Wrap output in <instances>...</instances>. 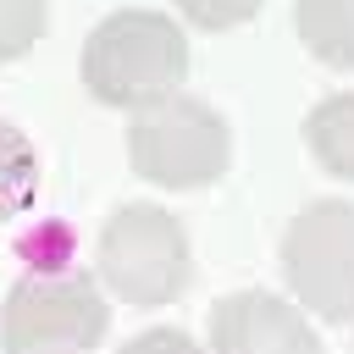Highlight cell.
Segmentation results:
<instances>
[{
    "mask_svg": "<svg viewBox=\"0 0 354 354\" xmlns=\"http://www.w3.org/2000/svg\"><path fill=\"white\" fill-rule=\"evenodd\" d=\"M188 77V39L177 17L166 11H111L105 22L88 28L83 39V83L100 105L116 111H144L166 94H177Z\"/></svg>",
    "mask_w": 354,
    "mask_h": 354,
    "instance_id": "6da1fadb",
    "label": "cell"
},
{
    "mask_svg": "<svg viewBox=\"0 0 354 354\" xmlns=\"http://www.w3.org/2000/svg\"><path fill=\"white\" fill-rule=\"evenodd\" d=\"M94 271L100 282L138 310H160L171 299H183L188 277H194V254H188V232L171 210L160 205H116L100 227L94 243Z\"/></svg>",
    "mask_w": 354,
    "mask_h": 354,
    "instance_id": "7a4b0ae2",
    "label": "cell"
},
{
    "mask_svg": "<svg viewBox=\"0 0 354 354\" xmlns=\"http://www.w3.org/2000/svg\"><path fill=\"white\" fill-rule=\"evenodd\" d=\"M127 160L155 188H205L227 171L232 133L216 105H205L194 94H166V100L133 111Z\"/></svg>",
    "mask_w": 354,
    "mask_h": 354,
    "instance_id": "3957f363",
    "label": "cell"
},
{
    "mask_svg": "<svg viewBox=\"0 0 354 354\" xmlns=\"http://www.w3.org/2000/svg\"><path fill=\"white\" fill-rule=\"evenodd\" d=\"M111 332L105 293L83 277H22L0 304V348L6 354H88Z\"/></svg>",
    "mask_w": 354,
    "mask_h": 354,
    "instance_id": "277c9868",
    "label": "cell"
},
{
    "mask_svg": "<svg viewBox=\"0 0 354 354\" xmlns=\"http://www.w3.org/2000/svg\"><path fill=\"white\" fill-rule=\"evenodd\" d=\"M282 277L321 321H354V205L310 199L282 232Z\"/></svg>",
    "mask_w": 354,
    "mask_h": 354,
    "instance_id": "5b68a950",
    "label": "cell"
},
{
    "mask_svg": "<svg viewBox=\"0 0 354 354\" xmlns=\"http://www.w3.org/2000/svg\"><path fill=\"white\" fill-rule=\"evenodd\" d=\"M210 354H321V337L299 304L243 288L210 304Z\"/></svg>",
    "mask_w": 354,
    "mask_h": 354,
    "instance_id": "8992f818",
    "label": "cell"
},
{
    "mask_svg": "<svg viewBox=\"0 0 354 354\" xmlns=\"http://www.w3.org/2000/svg\"><path fill=\"white\" fill-rule=\"evenodd\" d=\"M304 144L326 177L354 183V94H326L304 116Z\"/></svg>",
    "mask_w": 354,
    "mask_h": 354,
    "instance_id": "52a82bcc",
    "label": "cell"
},
{
    "mask_svg": "<svg viewBox=\"0 0 354 354\" xmlns=\"http://www.w3.org/2000/svg\"><path fill=\"white\" fill-rule=\"evenodd\" d=\"M293 28L315 61L354 72V0H293Z\"/></svg>",
    "mask_w": 354,
    "mask_h": 354,
    "instance_id": "ba28073f",
    "label": "cell"
},
{
    "mask_svg": "<svg viewBox=\"0 0 354 354\" xmlns=\"http://www.w3.org/2000/svg\"><path fill=\"white\" fill-rule=\"evenodd\" d=\"M39 194V155L28 144V133H17L11 122H0V221L22 216Z\"/></svg>",
    "mask_w": 354,
    "mask_h": 354,
    "instance_id": "9c48e42d",
    "label": "cell"
},
{
    "mask_svg": "<svg viewBox=\"0 0 354 354\" xmlns=\"http://www.w3.org/2000/svg\"><path fill=\"white\" fill-rule=\"evenodd\" d=\"M50 28V0H0V66L22 61Z\"/></svg>",
    "mask_w": 354,
    "mask_h": 354,
    "instance_id": "30bf717a",
    "label": "cell"
},
{
    "mask_svg": "<svg viewBox=\"0 0 354 354\" xmlns=\"http://www.w3.org/2000/svg\"><path fill=\"white\" fill-rule=\"evenodd\" d=\"M177 11H183L194 28H210V33H221V28H238V22H249V17L260 11V0H177Z\"/></svg>",
    "mask_w": 354,
    "mask_h": 354,
    "instance_id": "8fae6325",
    "label": "cell"
},
{
    "mask_svg": "<svg viewBox=\"0 0 354 354\" xmlns=\"http://www.w3.org/2000/svg\"><path fill=\"white\" fill-rule=\"evenodd\" d=\"M116 354H205L188 332H177V326H149V332H138V337H127Z\"/></svg>",
    "mask_w": 354,
    "mask_h": 354,
    "instance_id": "7c38bea8",
    "label": "cell"
}]
</instances>
